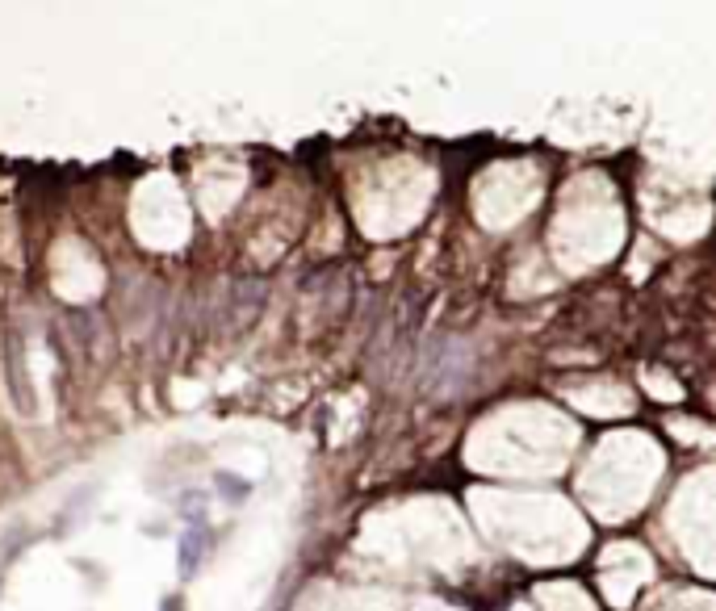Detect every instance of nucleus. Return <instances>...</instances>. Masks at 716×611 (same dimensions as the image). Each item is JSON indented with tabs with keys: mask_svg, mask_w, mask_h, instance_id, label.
<instances>
[{
	"mask_svg": "<svg viewBox=\"0 0 716 611\" xmlns=\"http://www.w3.org/2000/svg\"><path fill=\"white\" fill-rule=\"evenodd\" d=\"M159 611H184V603H180V599H163V603H159Z\"/></svg>",
	"mask_w": 716,
	"mask_h": 611,
	"instance_id": "f03ea898",
	"label": "nucleus"
},
{
	"mask_svg": "<svg viewBox=\"0 0 716 611\" xmlns=\"http://www.w3.org/2000/svg\"><path fill=\"white\" fill-rule=\"evenodd\" d=\"M201 553H205V536L201 532H184L180 545H176V570H180V578H193L197 574Z\"/></svg>",
	"mask_w": 716,
	"mask_h": 611,
	"instance_id": "f257e3e1",
	"label": "nucleus"
}]
</instances>
